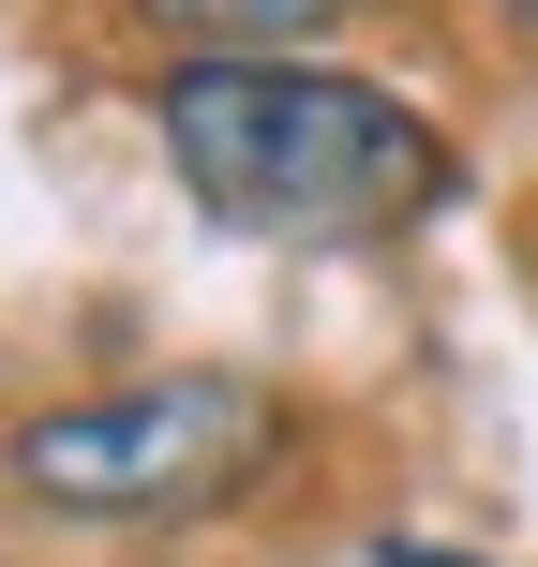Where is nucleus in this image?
I'll list each match as a JSON object with an SVG mask.
<instances>
[{
	"label": "nucleus",
	"instance_id": "obj_1",
	"mask_svg": "<svg viewBox=\"0 0 538 567\" xmlns=\"http://www.w3.org/2000/svg\"><path fill=\"white\" fill-rule=\"evenodd\" d=\"M150 135L225 239H284V255H359L449 209V135L329 60H165Z\"/></svg>",
	"mask_w": 538,
	"mask_h": 567
},
{
	"label": "nucleus",
	"instance_id": "obj_2",
	"mask_svg": "<svg viewBox=\"0 0 538 567\" xmlns=\"http://www.w3.org/2000/svg\"><path fill=\"white\" fill-rule=\"evenodd\" d=\"M284 463V389L270 373H135V389L45 403L0 433V493L90 538H180V523L255 508Z\"/></svg>",
	"mask_w": 538,
	"mask_h": 567
},
{
	"label": "nucleus",
	"instance_id": "obj_3",
	"mask_svg": "<svg viewBox=\"0 0 538 567\" xmlns=\"http://www.w3.org/2000/svg\"><path fill=\"white\" fill-rule=\"evenodd\" d=\"M180 60H314L329 30H359L374 0H135Z\"/></svg>",
	"mask_w": 538,
	"mask_h": 567
},
{
	"label": "nucleus",
	"instance_id": "obj_4",
	"mask_svg": "<svg viewBox=\"0 0 538 567\" xmlns=\"http://www.w3.org/2000/svg\"><path fill=\"white\" fill-rule=\"evenodd\" d=\"M374 567H479V553H434V538H389V553H374Z\"/></svg>",
	"mask_w": 538,
	"mask_h": 567
},
{
	"label": "nucleus",
	"instance_id": "obj_5",
	"mask_svg": "<svg viewBox=\"0 0 538 567\" xmlns=\"http://www.w3.org/2000/svg\"><path fill=\"white\" fill-rule=\"evenodd\" d=\"M494 16H524V30H538V0H494Z\"/></svg>",
	"mask_w": 538,
	"mask_h": 567
}]
</instances>
